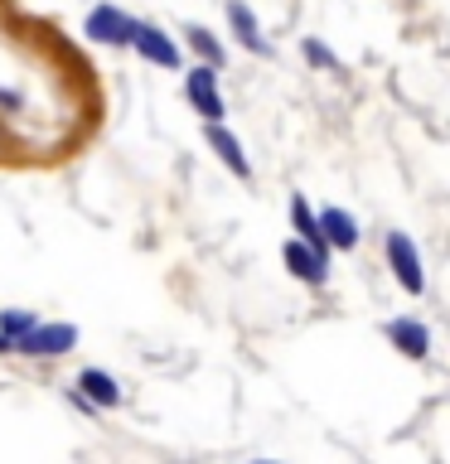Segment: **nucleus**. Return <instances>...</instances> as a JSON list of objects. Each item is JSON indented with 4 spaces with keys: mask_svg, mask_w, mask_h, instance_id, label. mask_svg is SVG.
Instances as JSON below:
<instances>
[{
    "mask_svg": "<svg viewBox=\"0 0 450 464\" xmlns=\"http://www.w3.org/2000/svg\"><path fill=\"white\" fill-rule=\"evenodd\" d=\"M68 348H78V329L73 324H34L15 339V353H24V358H58Z\"/></svg>",
    "mask_w": 450,
    "mask_h": 464,
    "instance_id": "nucleus-1",
    "label": "nucleus"
},
{
    "mask_svg": "<svg viewBox=\"0 0 450 464\" xmlns=\"http://www.w3.org/2000/svg\"><path fill=\"white\" fill-rule=\"evenodd\" d=\"M184 97H189V107H194L203 121H223V116H228L223 92H218V78H213V63L184 72Z\"/></svg>",
    "mask_w": 450,
    "mask_h": 464,
    "instance_id": "nucleus-2",
    "label": "nucleus"
},
{
    "mask_svg": "<svg viewBox=\"0 0 450 464\" xmlns=\"http://www.w3.org/2000/svg\"><path fill=\"white\" fill-rule=\"evenodd\" d=\"M131 49L155 68H180V44H174L165 29H155L145 20H131Z\"/></svg>",
    "mask_w": 450,
    "mask_h": 464,
    "instance_id": "nucleus-3",
    "label": "nucleus"
},
{
    "mask_svg": "<svg viewBox=\"0 0 450 464\" xmlns=\"http://www.w3.org/2000/svg\"><path fill=\"white\" fill-rule=\"evenodd\" d=\"M387 261H392V271H397V281L406 295H421L426 290V276H421V256H416V246L406 232H387Z\"/></svg>",
    "mask_w": 450,
    "mask_h": 464,
    "instance_id": "nucleus-4",
    "label": "nucleus"
},
{
    "mask_svg": "<svg viewBox=\"0 0 450 464\" xmlns=\"http://www.w3.org/2000/svg\"><path fill=\"white\" fill-rule=\"evenodd\" d=\"M281 256H286V266H290V276H296V281H305V285H325L329 256H319L315 246H305V242L296 237V242L281 246Z\"/></svg>",
    "mask_w": 450,
    "mask_h": 464,
    "instance_id": "nucleus-5",
    "label": "nucleus"
},
{
    "mask_svg": "<svg viewBox=\"0 0 450 464\" xmlns=\"http://www.w3.org/2000/svg\"><path fill=\"white\" fill-rule=\"evenodd\" d=\"M87 39L97 44H131V14L116 10V5H97L93 14H87Z\"/></svg>",
    "mask_w": 450,
    "mask_h": 464,
    "instance_id": "nucleus-6",
    "label": "nucleus"
},
{
    "mask_svg": "<svg viewBox=\"0 0 450 464\" xmlns=\"http://www.w3.org/2000/svg\"><path fill=\"white\" fill-rule=\"evenodd\" d=\"M78 392L97 406V411H116V406L126 401L122 397V382H116L112 372H102V368H83L78 372Z\"/></svg>",
    "mask_w": 450,
    "mask_h": 464,
    "instance_id": "nucleus-7",
    "label": "nucleus"
},
{
    "mask_svg": "<svg viewBox=\"0 0 450 464\" xmlns=\"http://www.w3.org/2000/svg\"><path fill=\"white\" fill-rule=\"evenodd\" d=\"M203 136H209V145L218 150V160H223V165L238 174V179H252V165H247V155H242V140L232 136L223 121H209V126H203Z\"/></svg>",
    "mask_w": 450,
    "mask_h": 464,
    "instance_id": "nucleus-8",
    "label": "nucleus"
},
{
    "mask_svg": "<svg viewBox=\"0 0 450 464\" xmlns=\"http://www.w3.org/2000/svg\"><path fill=\"white\" fill-rule=\"evenodd\" d=\"M319 232H325V242L339 246V252H354V246H358V223L344 208H325V213H319Z\"/></svg>",
    "mask_w": 450,
    "mask_h": 464,
    "instance_id": "nucleus-9",
    "label": "nucleus"
},
{
    "mask_svg": "<svg viewBox=\"0 0 450 464\" xmlns=\"http://www.w3.org/2000/svg\"><path fill=\"white\" fill-rule=\"evenodd\" d=\"M387 339L402 348L406 358H426V348H431V334L416 324V319H392L387 324Z\"/></svg>",
    "mask_w": 450,
    "mask_h": 464,
    "instance_id": "nucleus-10",
    "label": "nucleus"
},
{
    "mask_svg": "<svg viewBox=\"0 0 450 464\" xmlns=\"http://www.w3.org/2000/svg\"><path fill=\"white\" fill-rule=\"evenodd\" d=\"M228 24H232V34H238L252 53H271V44L261 39V29H257V20H252V10H247L242 0H228Z\"/></svg>",
    "mask_w": 450,
    "mask_h": 464,
    "instance_id": "nucleus-11",
    "label": "nucleus"
},
{
    "mask_svg": "<svg viewBox=\"0 0 450 464\" xmlns=\"http://www.w3.org/2000/svg\"><path fill=\"white\" fill-rule=\"evenodd\" d=\"M290 223H296L305 246H315L319 256H329V242H325V232H319V218L310 213V203H305V198H290Z\"/></svg>",
    "mask_w": 450,
    "mask_h": 464,
    "instance_id": "nucleus-12",
    "label": "nucleus"
},
{
    "mask_svg": "<svg viewBox=\"0 0 450 464\" xmlns=\"http://www.w3.org/2000/svg\"><path fill=\"white\" fill-rule=\"evenodd\" d=\"M189 44H194V49H199L203 58H209L213 68H223V58H228V53H223V44H218V39L209 34V29H199V24H194V29H189Z\"/></svg>",
    "mask_w": 450,
    "mask_h": 464,
    "instance_id": "nucleus-13",
    "label": "nucleus"
},
{
    "mask_svg": "<svg viewBox=\"0 0 450 464\" xmlns=\"http://www.w3.org/2000/svg\"><path fill=\"white\" fill-rule=\"evenodd\" d=\"M39 324V319L34 314H29V310H5V314H0V334H5V339L15 343V339H20V334L24 329H34Z\"/></svg>",
    "mask_w": 450,
    "mask_h": 464,
    "instance_id": "nucleus-14",
    "label": "nucleus"
},
{
    "mask_svg": "<svg viewBox=\"0 0 450 464\" xmlns=\"http://www.w3.org/2000/svg\"><path fill=\"white\" fill-rule=\"evenodd\" d=\"M305 58H310L315 68H339V63H334V53H329L319 39H305Z\"/></svg>",
    "mask_w": 450,
    "mask_h": 464,
    "instance_id": "nucleus-15",
    "label": "nucleus"
}]
</instances>
